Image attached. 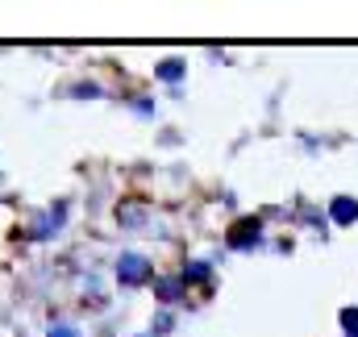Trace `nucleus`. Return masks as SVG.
I'll return each mask as SVG.
<instances>
[{
    "label": "nucleus",
    "mask_w": 358,
    "mask_h": 337,
    "mask_svg": "<svg viewBox=\"0 0 358 337\" xmlns=\"http://www.w3.org/2000/svg\"><path fill=\"white\" fill-rule=\"evenodd\" d=\"M329 213H334V221H342V225H350V221H358V200H350V196H338Z\"/></svg>",
    "instance_id": "f03ea898"
},
{
    "label": "nucleus",
    "mask_w": 358,
    "mask_h": 337,
    "mask_svg": "<svg viewBox=\"0 0 358 337\" xmlns=\"http://www.w3.org/2000/svg\"><path fill=\"white\" fill-rule=\"evenodd\" d=\"M146 271H150V266H146V258H142V254H125V258H121V266H117L121 283H142V279H146Z\"/></svg>",
    "instance_id": "f257e3e1"
},
{
    "label": "nucleus",
    "mask_w": 358,
    "mask_h": 337,
    "mask_svg": "<svg viewBox=\"0 0 358 337\" xmlns=\"http://www.w3.org/2000/svg\"><path fill=\"white\" fill-rule=\"evenodd\" d=\"M346 329H355L358 334V313H346Z\"/></svg>",
    "instance_id": "20e7f679"
},
{
    "label": "nucleus",
    "mask_w": 358,
    "mask_h": 337,
    "mask_svg": "<svg viewBox=\"0 0 358 337\" xmlns=\"http://www.w3.org/2000/svg\"><path fill=\"white\" fill-rule=\"evenodd\" d=\"M50 337H80V334H76L71 325H55V329H50Z\"/></svg>",
    "instance_id": "7ed1b4c3"
}]
</instances>
